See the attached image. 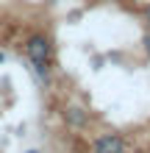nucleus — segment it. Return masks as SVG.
I'll return each mask as SVG.
<instances>
[{
    "mask_svg": "<svg viewBox=\"0 0 150 153\" xmlns=\"http://www.w3.org/2000/svg\"><path fill=\"white\" fill-rule=\"evenodd\" d=\"M25 53H28V59L33 61L36 73H45L47 61H50V39L45 33H33V36H28V42H25Z\"/></svg>",
    "mask_w": 150,
    "mask_h": 153,
    "instance_id": "nucleus-1",
    "label": "nucleus"
},
{
    "mask_svg": "<svg viewBox=\"0 0 150 153\" xmlns=\"http://www.w3.org/2000/svg\"><path fill=\"white\" fill-rule=\"evenodd\" d=\"M147 17H150V6H147Z\"/></svg>",
    "mask_w": 150,
    "mask_h": 153,
    "instance_id": "nucleus-6",
    "label": "nucleus"
},
{
    "mask_svg": "<svg viewBox=\"0 0 150 153\" xmlns=\"http://www.w3.org/2000/svg\"><path fill=\"white\" fill-rule=\"evenodd\" d=\"M67 120L72 123V125H83V123H86V117L81 114V109H69V111H67Z\"/></svg>",
    "mask_w": 150,
    "mask_h": 153,
    "instance_id": "nucleus-3",
    "label": "nucleus"
},
{
    "mask_svg": "<svg viewBox=\"0 0 150 153\" xmlns=\"http://www.w3.org/2000/svg\"><path fill=\"white\" fill-rule=\"evenodd\" d=\"M3 61H6V53H3V50H0V64H3Z\"/></svg>",
    "mask_w": 150,
    "mask_h": 153,
    "instance_id": "nucleus-4",
    "label": "nucleus"
},
{
    "mask_svg": "<svg viewBox=\"0 0 150 153\" xmlns=\"http://www.w3.org/2000/svg\"><path fill=\"white\" fill-rule=\"evenodd\" d=\"M28 153H39V150H28Z\"/></svg>",
    "mask_w": 150,
    "mask_h": 153,
    "instance_id": "nucleus-5",
    "label": "nucleus"
},
{
    "mask_svg": "<svg viewBox=\"0 0 150 153\" xmlns=\"http://www.w3.org/2000/svg\"><path fill=\"white\" fill-rule=\"evenodd\" d=\"M95 153H122V139L117 134H106L95 142Z\"/></svg>",
    "mask_w": 150,
    "mask_h": 153,
    "instance_id": "nucleus-2",
    "label": "nucleus"
}]
</instances>
